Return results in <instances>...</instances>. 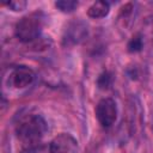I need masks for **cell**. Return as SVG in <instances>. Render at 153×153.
Here are the masks:
<instances>
[{"mask_svg": "<svg viewBox=\"0 0 153 153\" xmlns=\"http://www.w3.org/2000/svg\"><path fill=\"white\" fill-rule=\"evenodd\" d=\"M47 130V121L38 114L24 115L16 124V135L24 145V148H30L39 145Z\"/></svg>", "mask_w": 153, "mask_h": 153, "instance_id": "6da1fadb", "label": "cell"}, {"mask_svg": "<svg viewBox=\"0 0 153 153\" xmlns=\"http://www.w3.org/2000/svg\"><path fill=\"white\" fill-rule=\"evenodd\" d=\"M43 29V18L41 13L35 12L20 18L14 26V35L18 41L23 43H30L37 39Z\"/></svg>", "mask_w": 153, "mask_h": 153, "instance_id": "7a4b0ae2", "label": "cell"}, {"mask_svg": "<svg viewBox=\"0 0 153 153\" xmlns=\"http://www.w3.org/2000/svg\"><path fill=\"white\" fill-rule=\"evenodd\" d=\"M96 118L103 128H110L117 118V105L116 102L110 98L105 97L102 98L96 105Z\"/></svg>", "mask_w": 153, "mask_h": 153, "instance_id": "3957f363", "label": "cell"}, {"mask_svg": "<svg viewBox=\"0 0 153 153\" xmlns=\"http://www.w3.org/2000/svg\"><path fill=\"white\" fill-rule=\"evenodd\" d=\"M79 145L69 133H60L49 143V153H78Z\"/></svg>", "mask_w": 153, "mask_h": 153, "instance_id": "277c9868", "label": "cell"}, {"mask_svg": "<svg viewBox=\"0 0 153 153\" xmlns=\"http://www.w3.org/2000/svg\"><path fill=\"white\" fill-rule=\"evenodd\" d=\"M86 36H87L86 24L81 20H74L67 25V27L63 32L62 43L66 47L75 45V44H79L81 41H84L86 38Z\"/></svg>", "mask_w": 153, "mask_h": 153, "instance_id": "5b68a950", "label": "cell"}, {"mask_svg": "<svg viewBox=\"0 0 153 153\" xmlns=\"http://www.w3.org/2000/svg\"><path fill=\"white\" fill-rule=\"evenodd\" d=\"M35 72L26 66H18L12 69L8 76L10 86L14 88H24L30 86L35 80Z\"/></svg>", "mask_w": 153, "mask_h": 153, "instance_id": "8992f818", "label": "cell"}, {"mask_svg": "<svg viewBox=\"0 0 153 153\" xmlns=\"http://www.w3.org/2000/svg\"><path fill=\"white\" fill-rule=\"evenodd\" d=\"M109 12H110V5L108 1H96L88 7L87 16L92 19H100L106 17Z\"/></svg>", "mask_w": 153, "mask_h": 153, "instance_id": "52a82bcc", "label": "cell"}, {"mask_svg": "<svg viewBox=\"0 0 153 153\" xmlns=\"http://www.w3.org/2000/svg\"><path fill=\"white\" fill-rule=\"evenodd\" d=\"M143 47V41H142V36L140 33H135L128 42L127 44V50L130 54H135L142 50Z\"/></svg>", "mask_w": 153, "mask_h": 153, "instance_id": "ba28073f", "label": "cell"}, {"mask_svg": "<svg viewBox=\"0 0 153 153\" xmlns=\"http://www.w3.org/2000/svg\"><path fill=\"white\" fill-rule=\"evenodd\" d=\"M112 81H114L112 73L109 72V71H104L99 74L98 79H97V86L100 90H108L112 85Z\"/></svg>", "mask_w": 153, "mask_h": 153, "instance_id": "9c48e42d", "label": "cell"}, {"mask_svg": "<svg viewBox=\"0 0 153 153\" xmlns=\"http://www.w3.org/2000/svg\"><path fill=\"white\" fill-rule=\"evenodd\" d=\"M54 5L59 11L63 13H72L76 10L79 4L78 1H74V0H60V1H56Z\"/></svg>", "mask_w": 153, "mask_h": 153, "instance_id": "30bf717a", "label": "cell"}, {"mask_svg": "<svg viewBox=\"0 0 153 153\" xmlns=\"http://www.w3.org/2000/svg\"><path fill=\"white\" fill-rule=\"evenodd\" d=\"M11 11H14V12H20L23 10H25L27 2L24 1V0H14V1H8L5 4Z\"/></svg>", "mask_w": 153, "mask_h": 153, "instance_id": "8fae6325", "label": "cell"}, {"mask_svg": "<svg viewBox=\"0 0 153 153\" xmlns=\"http://www.w3.org/2000/svg\"><path fill=\"white\" fill-rule=\"evenodd\" d=\"M131 11H133V4L128 2V4H126L124 6H122V7H121V16L127 17L128 14H130V13H131Z\"/></svg>", "mask_w": 153, "mask_h": 153, "instance_id": "7c38bea8", "label": "cell"}]
</instances>
